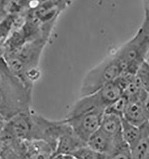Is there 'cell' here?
<instances>
[{
  "mask_svg": "<svg viewBox=\"0 0 149 159\" xmlns=\"http://www.w3.org/2000/svg\"><path fill=\"white\" fill-rule=\"evenodd\" d=\"M32 89L11 71L0 58V116L7 121L31 110Z\"/></svg>",
  "mask_w": 149,
  "mask_h": 159,
  "instance_id": "cell-1",
  "label": "cell"
},
{
  "mask_svg": "<svg viewBox=\"0 0 149 159\" xmlns=\"http://www.w3.org/2000/svg\"><path fill=\"white\" fill-rule=\"evenodd\" d=\"M149 52V9L145 7L140 27L133 37L113 53L123 65L124 74L135 75Z\"/></svg>",
  "mask_w": 149,
  "mask_h": 159,
  "instance_id": "cell-2",
  "label": "cell"
},
{
  "mask_svg": "<svg viewBox=\"0 0 149 159\" xmlns=\"http://www.w3.org/2000/svg\"><path fill=\"white\" fill-rule=\"evenodd\" d=\"M124 73L123 65L114 53L87 72L82 81L80 97L91 94L115 81Z\"/></svg>",
  "mask_w": 149,
  "mask_h": 159,
  "instance_id": "cell-3",
  "label": "cell"
},
{
  "mask_svg": "<svg viewBox=\"0 0 149 159\" xmlns=\"http://www.w3.org/2000/svg\"><path fill=\"white\" fill-rule=\"evenodd\" d=\"M124 88L119 79L105 86L94 93L80 97L73 105L66 117L78 115L93 110H106L123 95Z\"/></svg>",
  "mask_w": 149,
  "mask_h": 159,
  "instance_id": "cell-4",
  "label": "cell"
},
{
  "mask_svg": "<svg viewBox=\"0 0 149 159\" xmlns=\"http://www.w3.org/2000/svg\"><path fill=\"white\" fill-rule=\"evenodd\" d=\"M104 112L103 110H90L76 116L66 117L64 120L73 132L86 143L91 136L100 127Z\"/></svg>",
  "mask_w": 149,
  "mask_h": 159,
  "instance_id": "cell-5",
  "label": "cell"
},
{
  "mask_svg": "<svg viewBox=\"0 0 149 159\" xmlns=\"http://www.w3.org/2000/svg\"><path fill=\"white\" fill-rule=\"evenodd\" d=\"M32 111L17 114L6 121L5 129L14 138L20 141L31 140L33 120Z\"/></svg>",
  "mask_w": 149,
  "mask_h": 159,
  "instance_id": "cell-6",
  "label": "cell"
},
{
  "mask_svg": "<svg viewBox=\"0 0 149 159\" xmlns=\"http://www.w3.org/2000/svg\"><path fill=\"white\" fill-rule=\"evenodd\" d=\"M100 129L110 138L117 148L126 144L122 138L121 117L104 112Z\"/></svg>",
  "mask_w": 149,
  "mask_h": 159,
  "instance_id": "cell-7",
  "label": "cell"
},
{
  "mask_svg": "<svg viewBox=\"0 0 149 159\" xmlns=\"http://www.w3.org/2000/svg\"><path fill=\"white\" fill-rule=\"evenodd\" d=\"M86 143L77 135L69 127L59 138L54 156L63 154L71 156Z\"/></svg>",
  "mask_w": 149,
  "mask_h": 159,
  "instance_id": "cell-8",
  "label": "cell"
},
{
  "mask_svg": "<svg viewBox=\"0 0 149 159\" xmlns=\"http://www.w3.org/2000/svg\"><path fill=\"white\" fill-rule=\"evenodd\" d=\"M55 150L52 146L41 140L24 141V156L25 159H52Z\"/></svg>",
  "mask_w": 149,
  "mask_h": 159,
  "instance_id": "cell-9",
  "label": "cell"
},
{
  "mask_svg": "<svg viewBox=\"0 0 149 159\" xmlns=\"http://www.w3.org/2000/svg\"><path fill=\"white\" fill-rule=\"evenodd\" d=\"M86 145L104 155H108L118 148L113 141L100 128L88 139Z\"/></svg>",
  "mask_w": 149,
  "mask_h": 159,
  "instance_id": "cell-10",
  "label": "cell"
},
{
  "mask_svg": "<svg viewBox=\"0 0 149 159\" xmlns=\"http://www.w3.org/2000/svg\"><path fill=\"white\" fill-rule=\"evenodd\" d=\"M122 118L138 127L147 121L148 119L141 100H128Z\"/></svg>",
  "mask_w": 149,
  "mask_h": 159,
  "instance_id": "cell-11",
  "label": "cell"
},
{
  "mask_svg": "<svg viewBox=\"0 0 149 159\" xmlns=\"http://www.w3.org/2000/svg\"><path fill=\"white\" fill-rule=\"evenodd\" d=\"M122 132L124 143L131 150L141 138L140 127L135 126L122 118Z\"/></svg>",
  "mask_w": 149,
  "mask_h": 159,
  "instance_id": "cell-12",
  "label": "cell"
},
{
  "mask_svg": "<svg viewBox=\"0 0 149 159\" xmlns=\"http://www.w3.org/2000/svg\"><path fill=\"white\" fill-rule=\"evenodd\" d=\"M128 102V98L125 96L122 95L115 102L107 108L104 112L116 115L122 118Z\"/></svg>",
  "mask_w": 149,
  "mask_h": 159,
  "instance_id": "cell-13",
  "label": "cell"
},
{
  "mask_svg": "<svg viewBox=\"0 0 149 159\" xmlns=\"http://www.w3.org/2000/svg\"><path fill=\"white\" fill-rule=\"evenodd\" d=\"M72 156L75 159H106L105 155L94 151L87 145L75 151Z\"/></svg>",
  "mask_w": 149,
  "mask_h": 159,
  "instance_id": "cell-14",
  "label": "cell"
},
{
  "mask_svg": "<svg viewBox=\"0 0 149 159\" xmlns=\"http://www.w3.org/2000/svg\"><path fill=\"white\" fill-rule=\"evenodd\" d=\"M135 75L141 83V86L147 91L149 89V64L144 61L139 67Z\"/></svg>",
  "mask_w": 149,
  "mask_h": 159,
  "instance_id": "cell-15",
  "label": "cell"
},
{
  "mask_svg": "<svg viewBox=\"0 0 149 159\" xmlns=\"http://www.w3.org/2000/svg\"><path fill=\"white\" fill-rule=\"evenodd\" d=\"M106 159H132L131 151L129 147L124 144L108 155H105Z\"/></svg>",
  "mask_w": 149,
  "mask_h": 159,
  "instance_id": "cell-16",
  "label": "cell"
},
{
  "mask_svg": "<svg viewBox=\"0 0 149 159\" xmlns=\"http://www.w3.org/2000/svg\"><path fill=\"white\" fill-rule=\"evenodd\" d=\"M6 120L2 119V118H0V137L2 135L5 127H6Z\"/></svg>",
  "mask_w": 149,
  "mask_h": 159,
  "instance_id": "cell-17",
  "label": "cell"
},
{
  "mask_svg": "<svg viewBox=\"0 0 149 159\" xmlns=\"http://www.w3.org/2000/svg\"><path fill=\"white\" fill-rule=\"evenodd\" d=\"M52 159H73V157L69 155L59 154V155L54 156Z\"/></svg>",
  "mask_w": 149,
  "mask_h": 159,
  "instance_id": "cell-18",
  "label": "cell"
},
{
  "mask_svg": "<svg viewBox=\"0 0 149 159\" xmlns=\"http://www.w3.org/2000/svg\"><path fill=\"white\" fill-rule=\"evenodd\" d=\"M4 55V48L0 46V58L2 57Z\"/></svg>",
  "mask_w": 149,
  "mask_h": 159,
  "instance_id": "cell-19",
  "label": "cell"
},
{
  "mask_svg": "<svg viewBox=\"0 0 149 159\" xmlns=\"http://www.w3.org/2000/svg\"><path fill=\"white\" fill-rule=\"evenodd\" d=\"M144 2H145V4H146V6L147 8H148L149 9V0H144Z\"/></svg>",
  "mask_w": 149,
  "mask_h": 159,
  "instance_id": "cell-20",
  "label": "cell"
},
{
  "mask_svg": "<svg viewBox=\"0 0 149 159\" xmlns=\"http://www.w3.org/2000/svg\"><path fill=\"white\" fill-rule=\"evenodd\" d=\"M145 61H146V62H147L148 64H149V53H148V54H147V56L146 58Z\"/></svg>",
  "mask_w": 149,
  "mask_h": 159,
  "instance_id": "cell-21",
  "label": "cell"
},
{
  "mask_svg": "<svg viewBox=\"0 0 149 159\" xmlns=\"http://www.w3.org/2000/svg\"><path fill=\"white\" fill-rule=\"evenodd\" d=\"M149 159V156H148V157H147V159Z\"/></svg>",
  "mask_w": 149,
  "mask_h": 159,
  "instance_id": "cell-22",
  "label": "cell"
},
{
  "mask_svg": "<svg viewBox=\"0 0 149 159\" xmlns=\"http://www.w3.org/2000/svg\"><path fill=\"white\" fill-rule=\"evenodd\" d=\"M0 157H1V150H0Z\"/></svg>",
  "mask_w": 149,
  "mask_h": 159,
  "instance_id": "cell-23",
  "label": "cell"
},
{
  "mask_svg": "<svg viewBox=\"0 0 149 159\" xmlns=\"http://www.w3.org/2000/svg\"><path fill=\"white\" fill-rule=\"evenodd\" d=\"M0 118H2V117H1V116H0ZM2 119H3V118H2Z\"/></svg>",
  "mask_w": 149,
  "mask_h": 159,
  "instance_id": "cell-24",
  "label": "cell"
}]
</instances>
